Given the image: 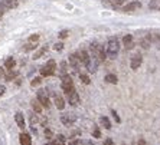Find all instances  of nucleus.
I'll return each mask as SVG.
<instances>
[{"instance_id": "f8f14e48", "label": "nucleus", "mask_w": 160, "mask_h": 145, "mask_svg": "<svg viewBox=\"0 0 160 145\" xmlns=\"http://www.w3.org/2000/svg\"><path fill=\"white\" fill-rule=\"evenodd\" d=\"M142 7V3L140 2H131V3H128L127 6H124L123 7V12H126V13H131V12L137 10V9Z\"/></svg>"}, {"instance_id": "f257e3e1", "label": "nucleus", "mask_w": 160, "mask_h": 145, "mask_svg": "<svg viewBox=\"0 0 160 145\" xmlns=\"http://www.w3.org/2000/svg\"><path fill=\"white\" fill-rule=\"evenodd\" d=\"M120 50V42L116 36H111L107 40V46H105V55L108 59H116Z\"/></svg>"}, {"instance_id": "39448f33", "label": "nucleus", "mask_w": 160, "mask_h": 145, "mask_svg": "<svg viewBox=\"0 0 160 145\" xmlns=\"http://www.w3.org/2000/svg\"><path fill=\"white\" fill-rule=\"evenodd\" d=\"M65 95H67V99H68V102H69V105H72V106L79 105V95H78V92H77L75 89L67 92Z\"/></svg>"}, {"instance_id": "a878e982", "label": "nucleus", "mask_w": 160, "mask_h": 145, "mask_svg": "<svg viewBox=\"0 0 160 145\" xmlns=\"http://www.w3.org/2000/svg\"><path fill=\"white\" fill-rule=\"evenodd\" d=\"M160 6V0H152V3L149 4L150 9H157Z\"/></svg>"}, {"instance_id": "37998d69", "label": "nucleus", "mask_w": 160, "mask_h": 145, "mask_svg": "<svg viewBox=\"0 0 160 145\" xmlns=\"http://www.w3.org/2000/svg\"><path fill=\"white\" fill-rule=\"evenodd\" d=\"M2 16H3V13H2V9H0V19H2Z\"/></svg>"}, {"instance_id": "4c0bfd02", "label": "nucleus", "mask_w": 160, "mask_h": 145, "mask_svg": "<svg viewBox=\"0 0 160 145\" xmlns=\"http://www.w3.org/2000/svg\"><path fill=\"white\" fill-rule=\"evenodd\" d=\"M104 145H112V139H105Z\"/></svg>"}, {"instance_id": "20e7f679", "label": "nucleus", "mask_w": 160, "mask_h": 145, "mask_svg": "<svg viewBox=\"0 0 160 145\" xmlns=\"http://www.w3.org/2000/svg\"><path fill=\"white\" fill-rule=\"evenodd\" d=\"M61 86H62V91L65 93L69 92V91H72V89H75L74 82H72V78L69 76V75H62V83H61Z\"/></svg>"}, {"instance_id": "9d476101", "label": "nucleus", "mask_w": 160, "mask_h": 145, "mask_svg": "<svg viewBox=\"0 0 160 145\" xmlns=\"http://www.w3.org/2000/svg\"><path fill=\"white\" fill-rule=\"evenodd\" d=\"M75 121H77V116L74 114H63V115H61V122L63 125H72Z\"/></svg>"}, {"instance_id": "6ab92c4d", "label": "nucleus", "mask_w": 160, "mask_h": 145, "mask_svg": "<svg viewBox=\"0 0 160 145\" xmlns=\"http://www.w3.org/2000/svg\"><path fill=\"white\" fill-rule=\"evenodd\" d=\"M32 109H33L36 114H41V112H42L41 102H39V101H32Z\"/></svg>"}, {"instance_id": "72a5a7b5", "label": "nucleus", "mask_w": 160, "mask_h": 145, "mask_svg": "<svg viewBox=\"0 0 160 145\" xmlns=\"http://www.w3.org/2000/svg\"><path fill=\"white\" fill-rule=\"evenodd\" d=\"M79 145H94V144H92V141H81Z\"/></svg>"}, {"instance_id": "a211bd4d", "label": "nucleus", "mask_w": 160, "mask_h": 145, "mask_svg": "<svg viewBox=\"0 0 160 145\" xmlns=\"http://www.w3.org/2000/svg\"><path fill=\"white\" fill-rule=\"evenodd\" d=\"M15 65H16V62H15V59H13V58H8V59H6V62H4V68H6V69H13V68H15Z\"/></svg>"}, {"instance_id": "f3484780", "label": "nucleus", "mask_w": 160, "mask_h": 145, "mask_svg": "<svg viewBox=\"0 0 160 145\" xmlns=\"http://www.w3.org/2000/svg\"><path fill=\"white\" fill-rule=\"evenodd\" d=\"M100 122H101V125H102L105 129H110V128H111V122H110V119H108L107 116H101Z\"/></svg>"}, {"instance_id": "a19ab883", "label": "nucleus", "mask_w": 160, "mask_h": 145, "mask_svg": "<svg viewBox=\"0 0 160 145\" xmlns=\"http://www.w3.org/2000/svg\"><path fill=\"white\" fill-rule=\"evenodd\" d=\"M0 75H2V76H3V75H4V71H3V68H0Z\"/></svg>"}, {"instance_id": "58836bf2", "label": "nucleus", "mask_w": 160, "mask_h": 145, "mask_svg": "<svg viewBox=\"0 0 160 145\" xmlns=\"http://www.w3.org/2000/svg\"><path fill=\"white\" fill-rule=\"evenodd\" d=\"M138 145H147V144H146L144 139H140V141H138Z\"/></svg>"}, {"instance_id": "c85d7f7f", "label": "nucleus", "mask_w": 160, "mask_h": 145, "mask_svg": "<svg viewBox=\"0 0 160 145\" xmlns=\"http://www.w3.org/2000/svg\"><path fill=\"white\" fill-rule=\"evenodd\" d=\"M153 40L156 42V45L159 46V49H160V35H154V36H153Z\"/></svg>"}, {"instance_id": "4be33fe9", "label": "nucleus", "mask_w": 160, "mask_h": 145, "mask_svg": "<svg viewBox=\"0 0 160 145\" xmlns=\"http://www.w3.org/2000/svg\"><path fill=\"white\" fill-rule=\"evenodd\" d=\"M16 75H18V72L16 71H12V69H9V72L4 76H6V81H12V79L16 78Z\"/></svg>"}, {"instance_id": "5701e85b", "label": "nucleus", "mask_w": 160, "mask_h": 145, "mask_svg": "<svg viewBox=\"0 0 160 145\" xmlns=\"http://www.w3.org/2000/svg\"><path fill=\"white\" fill-rule=\"evenodd\" d=\"M110 3H111L112 7H120L121 4L126 3V0H110Z\"/></svg>"}, {"instance_id": "e433bc0d", "label": "nucleus", "mask_w": 160, "mask_h": 145, "mask_svg": "<svg viewBox=\"0 0 160 145\" xmlns=\"http://www.w3.org/2000/svg\"><path fill=\"white\" fill-rule=\"evenodd\" d=\"M112 115H114V118H116L117 122H120V116L117 115V112H116V111H112Z\"/></svg>"}, {"instance_id": "0eeeda50", "label": "nucleus", "mask_w": 160, "mask_h": 145, "mask_svg": "<svg viewBox=\"0 0 160 145\" xmlns=\"http://www.w3.org/2000/svg\"><path fill=\"white\" fill-rule=\"evenodd\" d=\"M69 65H71V68L75 72L79 71V68H81V60H79V58H78L77 53H72V55L69 56Z\"/></svg>"}, {"instance_id": "393cba45", "label": "nucleus", "mask_w": 160, "mask_h": 145, "mask_svg": "<svg viewBox=\"0 0 160 145\" xmlns=\"http://www.w3.org/2000/svg\"><path fill=\"white\" fill-rule=\"evenodd\" d=\"M36 48V42H29L26 46H25V50H33Z\"/></svg>"}, {"instance_id": "aec40b11", "label": "nucleus", "mask_w": 160, "mask_h": 145, "mask_svg": "<svg viewBox=\"0 0 160 145\" xmlns=\"http://www.w3.org/2000/svg\"><path fill=\"white\" fill-rule=\"evenodd\" d=\"M105 81H107L108 83H112V85H116L117 82H118V79H117L116 75H107V76H105Z\"/></svg>"}, {"instance_id": "2f4dec72", "label": "nucleus", "mask_w": 160, "mask_h": 145, "mask_svg": "<svg viewBox=\"0 0 160 145\" xmlns=\"http://www.w3.org/2000/svg\"><path fill=\"white\" fill-rule=\"evenodd\" d=\"M61 71L65 75V72H67V62H62V63H61Z\"/></svg>"}, {"instance_id": "ddd939ff", "label": "nucleus", "mask_w": 160, "mask_h": 145, "mask_svg": "<svg viewBox=\"0 0 160 145\" xmlns=\"http://www.w3.org/2000/svg\"><path fill=\"white\" fill-rule=\"evenodd\" d=\"M123 43H124V48L126 49H131L134 46L133 36H131V35H126V36L123 37Z\"/></svg>"}, {"instance_id": "473e14b6", "label": "nucleus", "mask_w": 160, "mask_h": 145, "mask_svg": "<svg viewBox=\"0 0 160 145\" xmlns=\"http://www.w3.org/2000/svg\"><path fill=\"white\" fill-rule=\"evenodd\" d=\"M67 36H68V30H62V32L59 33V37H61V39H65Z\"/></svg>"}, {"instance_id": "9b49d317", "label": "nucleus", "mask_w": 160, "mask_h": 145, "mask_svg": "<svg viewBox=\"0 0 160 145\" xmlns=\"http://www.w3.org/2000/svg\"><path fill=\"white\" fill-rule=\"evenodd\" d=\"M77 55H78V58H79V60H81L82 65H85V66H87V65L89 63V60H91V56L88 55V52H87V50L81 49V50H79Z\"/></svg>"}, {"instance_id": "1a4fd4ad", "label": "nucleus", "mask_w": 160, "mask_h": 145, "mask_svg": "<svg viewBox=\"0 0 160 145\" xmlns=\"http://www.w3.org/2000/svg\"><path fill=\"white\" fill-rule=\"evenodd\" d=\"M38 101L41 102L42 106L49 108V99H48V95H46V91H43V89L38 91Z\"/></svg>"}, {"instance_id": "dca6fc26", "label": "nucleus", "mask_w": 160, "mask_h": 145, "mask_svg": "<svg viewBox=\"0 0 160 145\" xmlns=\"http://www.w3.org/2000/svg\"><path fill=\"white\" fill-rule=\"evenodd\" d=\"M55 105L58 109H63L65 108V101L61 95H55Z\"/></svg>"}, {"instance_id": "f704fd0d", "label": "nucleus", "mask_w": 160, "mask_h": 145, "mask_svg": "<svg viewBox=\"0 0 160 145\" xmlns=\"http://www.w3.org/2000/svg\"><path fill=\"white\" fill-rule=\"evenodd\" d=\"M4 92H6V88H4L3 85H0V96H2Z\"/></svg>"}, {"instance_id": "c756f323", "label": "nucleus", "mask_w": 160, "mask_h": 145, "mask_svg": "<svg viewBox=\"0 0 160 145\" xmlns=\"http://www.w3.org/2000/svg\"><path fill=\"white\" fill-rule=\"evenodd\" d=\"M38 40H39V35H32L29 37V42H38Z\"/></svg>"}, {"instance_id": "b1692460", "label": "nucleus", "mask_w": 160, "mask_h": 145, "mask_svg": "<svg viewBox=\"0 0 160 145\" xmlns=\"http://www.w3.org/2000/svg\"><path fill=\"white\" fill-rule=\"evenodd\" d=\"M79 79L82 81V83H85V85H89V78L87 76V75H84V73H79Z\"/></svg>"}, {"instance_id": "6e6552de", "label": "nucleus", "mask_w": 160, "mask_h": 145, "mask_svg": "<svg viewBox=\"0 0 160 145\" xmlns=\"http://www.w3.org/2000/svg\"><path fill=\"white\" fill-rule=\"evenodd\" d=\"M142 62H143V58H142V55H140V53L133 55V56H131V62H130L131 69H133V71L138 69V68H140V65H142Z\"/></svg>"}, {"instance_id": "7ed1b4c3", "label": "nucleus", "mask_w": 160, "mask_h": 145, "mask_svg": "<svg viewBox=\"0 0 160 145\" xmlns=\"http://www.w3.org/2000/svg\"><path fill=\"white\" fill-rule=\"evenodd\" d=\"M55 69H56V63L53 60H49L48 63H45L39 71H41V73L43 75V76H51V75L55 73Z\"/></svg>"}, {"instance_id": "c9c22d12", "label": "nucleus", "mask_w": 160, "mask_h": 145, "mask_svg": "<svg viewBox=\"0 0 160 145\" xmlns=\"http://www.w3.org/2000/svg\"><path fill=\"white\" fill-rule=\"evenodd\" d=\"M58 141L63 144V142H65V137H63V135H58Z\"/></svg>"}, {"instance_id": "412c9836", "label": "nucleus", "mask_w": 160, "mask_h": 145, "mask_svg": "<svg viewBox=\"0 0 160 145\" xmlns=\"http://www.w3.org/2000/svg\"><path fill=\"white\" fill-rule=\"evenodd\" d=\"M46 50H48V46H42V48L39 49V50H38L36 53H35V58H33V59H39V58H41V56L43 55V53L46 52Z\"/></svg>"}, {"instance_id": "cd10ccee", "label": "nucleus", "mask_w": 160, "mask_h": 145, "mask_svg": "<svg viewBox=\"0 0 160 145\" xmlns=\"http://www.w3.org/2000/svg\"><path fill=\"white\" fill-rule=\"evenodd\" d=\"M41 82H42V79H41V78H35L33 81L30 82V85H32V86H38L39 83H41Z\"/></svg>"}, {"instance_id": "79ce46f5", "label": "nucleus", "mask_w": 160, "mask_h": 145, "mask_svg": "<svg viewBox=\"0 0 160 145\" xmlns=\"http://www.w3.org/2000/svg\"><path fill=\"white\" fill-rule=\"evenodd\" d=\"M55 145H63V144H62V142H58V141H56V144H55Z\"/></svg>"}, {"instance_id": "bb28decb", "label": "nucleus", "mask_w": 160, "mask_h": 145, "mask_svg": "<svg viewBox=\"0 0 160 145\" xmlns=\"http://www.w3.org/2000/svg\"><path fill=\"white\" fill-rule=\"evenodd\" d=\"M53 49H55V50H58V52H61V50H62L63 49V43H55V45H53Z\"/></svg>"}, {"instance_id": "f03ea898", "label": "nucleus", "mask_w": 160, "mask_h": 145, "mask_svg": "<svg viewBox=\"0 0 160 145\" xmlns=\"http://www.w3.org/2000/svg\"><path fill=\"white\" fill-rule=\"evenodd\" d=\"M89 50H91V58H94L95 60H98L100 63L101 62H104L105 58H107L104 48H102L98 42H92V43L89 45Z\"/></svg>"}, {"instance_id": "423d86ee", "label": "nucleus", "mask_w": 160, "mask_h": 145, "mask_svg": "<svg viewBox=\"0 0 160 145\" xmlns=\"http://www.w3.org/2000/svg\"><path fill=\"white\" fill-rule=\"evenodd\" d=\"M18 0H0V9L2 10H10L18 7Z\"/></svg>"}, {"instance_id": "2eb2a0df", "label": "nucleus", "mask_w": 160, "mask_h": 145, "mask_svg": "<svg viewBox=\"0 0 160 145\" xmlns=\"http://www.w3.org/2000/svg\"><path fill=\"white\" fill-rule=\"evenodd\" d=\"M19 141L22 145H32V138L28 134H20L19 135Z\"/></svg>"}, {"instance_id": "ea45409f", "label": "nucleus", "mask_w": 160, "mask_h": 145, "mask_svg": "<svg viewBox=\"0 0 160 145\" xmlns=\"http://www.w3.org/2000/svg\"><path fill=\"white\" fill-rule=\"evenodd\" d=\"M69 145H79V142H77V141H72Z\"/></svg>"}, {"instance_id": "7c9ffc66", "label": "nucleus", "mask_w": 160, "mask_h": 145, "mask_svg": "<svg viewBox=\"0 0 160 145\" xmlns=\"http://www.w3.org/2000/svg\"><path fill=\"white\" fill-rule=\"evenodd\" d=\"M92 135H94L95 138H100V137H101L100 129H98V128H95V129H94V132H92Z\"/></svg>"}, {"instance_id": "4468645a", "label": "nucleus", "mask_w": 160, "mask_h": 145, "mask_svg": "<svg viewBox=\"0 0 160 145\" xmlns=\"http://www.w3.org/2000/svg\"><path fill=\"white\" fill-rule=\"evenodd\" d=\"M15 121L16 124H18V127L20 128V129H23L25 128V118H23V114L22 112H18L15 115Z\"/></svg>"}]
</instances>
